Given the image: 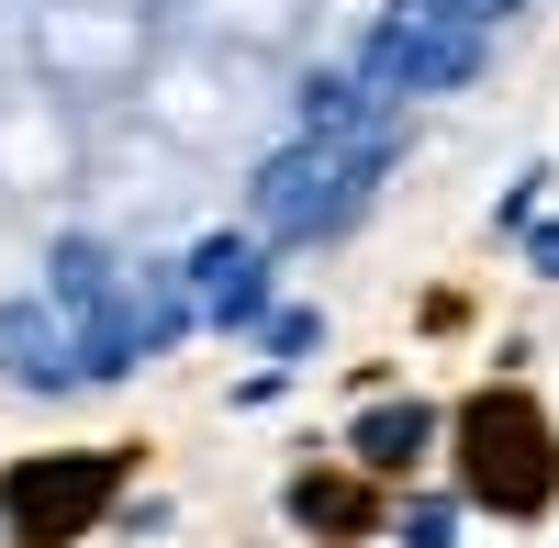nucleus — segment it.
I'll return each instance as SVG.
<instances>
[{
	"label": "nucleus",
	"mask_w": 559,
	"mask_h": 548,
	"mask_svg": "<svg viewBox=\"0 0 559 548\" xmlns=\"http://www.w3.org/2000/svg\"><path fill=\"white\" fill-rule=\"evenodd\" d=\"M45 302H57V325H68V347H79V381H112V370L157 358L179 325H191L179 269L112 258V247H57V269H45Z\"/></svg>",
	"instance_id": "1"
},
{
	"label": "nucleus",
	"mask_w": 559,
	"mask_h": 548,
	"mask_svg": "<svg viewBox=\"0 0 559 548\" xmlns=\"http://www.w3.org/2000/svg\"><path fill=\"white\" fill-rule=\"evenodd\" d=\"M392 146H336V134H292L258 179H247V213L269 247H313V236H347V224L369 213V191H381Z\"/></svg>",
	"instance_id": "2"
},
{
	"label": "nucleus",
	"mask_w": 559,
	"mask_h": 548,
	"mask_svg": "<svg viewBox=\"0 0 559 548\" xmlns=\"http://www.w3.org/2000/svg\"><path fill=\"white\" fill-rule=\"evenodd\" d=\"M481 57H492V34H481V23H448V12H426V0H392V12L369 23L358 79H369V90H392V102H437V90H471Z\"/></svg>",
	"instance_id": "3"
},
{
	"label": "nucleus",
	"mask_w": 559,
	"mask_h": 548,
	"mask_svg": "<svg viewBox=\"0 0 559 548\" xmlns=\"http://www.w3.org/2000/svg\"><path fill=\"white\" fill-rule=\"evenodd\" d=\"M459 460H471V492L503 504V515H537L559 492V448H548L526 392H481L471 415H459Z\"/></svg>",
	"instance_id": "4"
},
{
	"label": "nucleus",
	"mask_w": 559,
	"mask_h": 548,
	"mask_svg": "<svg viewBox=\"0 0 559 548\" xmlns=\"http://www.w3.org/2000/svg\"><path fill=\"white\" fill-rule=\"evenodd\" d=\"M112 481H123V460H34V470L0 481V526L23 548H57V537H79L112 504Z\"/></svg>",
	"instance_id": "5"
},
{
	"label": "nucleus",
	"mask_w": 559,
	"mask_h": 548,
	"mask_svg": "<svg viewBox=\"0 0 559 548\" xmlns=\"http://www.w3.org/2000/svg\"><path fill=\"white\" fill-rule=\"evenodd\" d=\"M179 302H191V325H258L269 313V236H202L179 258Z\"/></svg>",
	"instance_id": "6"
},
{
	"label": "nucleus",
	"mask_w": 559,
	"mask_h": 548,
	"mask_svg": "<svg viewBox=\"0 0 559 548\" xmlns=\"http://www.w3.org/2000/svg\"><path fill=\"white\" fill-rule=\"evenodd\" d=\"M0 370L34 392H79V347L57 325V302H0Z\"/></svg>",
	"instance_id": "7"
},
{
	"label": "nucleus",
	"mask_w": 559,
	"mask_h": 548,
	"mask_svg": "<svg viewBox=\"0 0 559 548\" xmlns=\"http://www.w3.org/2000/svg\"><path fill=\"white\" fill-rule=\"evenodd\" d=\"M426 437H437L426 403H369L347 448H358V470H414V460H426Z\"/></svg>",
	"instance_id": "8"
},
{
	"label": "nucleus",
	"mask_w": 559,
	"mask_h": 548,
	"mask_svg": "<svg viewBox=\"0 0 559 548\" xmlns=\"http://www.w3.org/2000/svg\"><path fill=\"white\" fill-rule=\"evenodd\" d=\"M292 515H302V526H336V537H358V526H369V504H358L347 481H292Z\"/></svg>",
	"instance_id": "9"
},
{
	"label": "nucleus",
	"mask_w": 559,
	"mask_h": 548,
	"mask_svg": "<svg viewBox=\"0 0 559 548\" xmlns=\"http://www.w3.org/2000/svg\"><path fill=\"white\" fill-rule=\"evenodd\" d=\"M403 548H459V504H414L403 515Z\"/></svg>",
	"instance_id": "10"
},
{
	"label": "nucleus",
	"mask_w": 559,
	"mask_h": 548,
	"mask_svg": "<svg viewBox=\"0 0 559 548\" xmlns=\"http://www.w3.org/2000/svg\"><path fill=\"white\" fill-rule=\"evenodd\" d=\"M258 325H269V347H280V358H302V347L324 336V313H258Z\"/></svg>",
	"instance_id": "11"
},
{
	"label": "nucleus",
	"mask_w": 559,
	"mask_h": 548,
	"mask_svg": "<svg viewBox=\"0 0 559 548\" xmlns=\"http://www.w3.org/2000/svg\"><path fill=\"white\" fill-rule=\"evenodd\" d=\"M526 258H537V281H559V224H537V247H526Z\"/></svg>",
	"instance_id": "12"
}]
</instances>
